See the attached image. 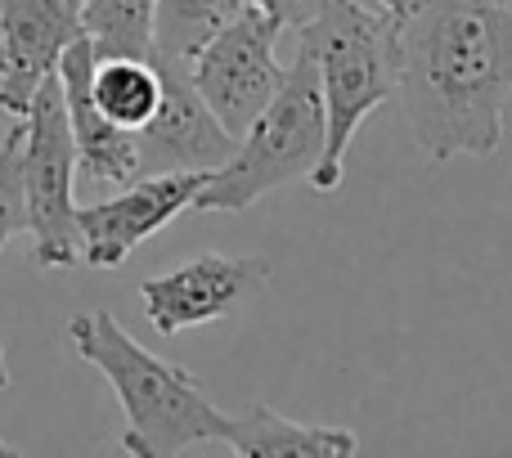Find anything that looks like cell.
I'll list each match as a JSON object with an SVG mask.
<instances>
[{
	"instance_id": "4fadbf2b",
	"label": "cell",
	"mask_w": 512,
	"mask_h": 458,
	"mask_svg": "<svg viewBox=\"0 0 512 458\" xmlns=\"http://www.w3.org/2000/svg\"><path fill=\"white\" fill-rule=\"evenodd\" d=\"M90 95H95L99 113L108 122L126 126V131H140L149 122V113L158 108L162 72L153 59H135V54H95Z\"/></svg>"
},
{
	"instance_id": "2e32d148",
	"label": "cell",
	"mask_w": 512,
	"mask_h": 458,
	"mask_svg": "<svg viewBox=\"0 0 512 458\" xmlns=\"http://www.w3.org/2000/svg\"><path fill=\"white\" fill-rule=\"evenodd\" d=\"M18 149H23V122L14 117V131L0 140V252H5L18 234H27V203H23Z\"/></svg>"
},
{
	"instance_id": "ba28073f",
	"label": "cell",
	"mask_w": 512,
	"mask_h": 458,
	"mask_svg": "<svg viewBox=\"0 0 512 458\" xmlns=\"http://www.w3.org/2000/svg\"><path fill=\"white\" fill-rule=\"evenodd\" d=\"M207 171H162V176H135L122 185V194L104 203L77 207V234H81V265L90 270H117L126 256L167 229L180 212H189L203 189Z\"/></svg>"
},
{
	"instance_id": "3957f363",
	"label": "cell",
	"mask_w": 512,
	"mask_h": 458,
	"mask_svg": "<svg viewBox=\"0 0 512 458\" xmlns=\"http://www.w3.org/2000/svg\"><path fill=\"white\" fill-rule=\"evenodd\" d=\"M396 27L400 18L373 0H324L301 32V50L315 59L324 99V153L310 171V189L333 194L346 176L360 122L396 99Z\"/></svg>"
},
{
	"instance_id": "52a82bcc",
	"label": "cell",
	"mask_w": 512,
	"mask_h": 458,
	"mask_svg": "<svg viewBox=\"0 0 512 458\" xmlns=\"http://www.w3.org/2000/svg\"><path fill=\"white\" fill-rule=\"evenodd\" d=\"M270 283L265 256H221L203 252L167 274H153L140 283L144 315L162 337H176L185 328H203L216 319L239 315L256 292Z\"/></svg>"
},
{
	"instance_id": "8fae6325",
	"label": "cell",
	"mask_w": 512,
	"mask_h": 458,
	"mask_svg": "<svg viewBox=\"0 0 512 458\" xmlns=\"http://www.w3.org/2000/svg\"><path fill=\"white\" fill-rule=\"evenodd\" d=\"M90 72H95V45L90 36H72L54 63V77H59L63 108H68L77 171L95 185H126L135 180V131L99 113L95 95H90Z\"/></svg>"
},
{
	"instance_id": "8992f818",
	"label": "cell",
	"mask_w": 512,
	"mask_h": 458,
	"mask_svg": "<svg viewBox=\"0 0 512 458\" xmlns=\"http://www.w3.org/2000/svg\"><path fill=\"white\" fill-rule=\"evenodd\" d=\"M283 27L261 5H243L203 50L189 59V81L203 95V104L216 113V122L239 140L243 126L261 113L283 86V63L274 54Z\"/></svg>"
},
{
	"instance_id": "6da1fadb",
	"label": "cell",
	"mask_w": 512,
	"mask_h": 458,
	"mask_svg": "<svg viewBox=\"0 0 512 458\" xmlns=\"http://www.w3.org/2000/svg\"><path fill=\"white\" fill-rule=\"evenodd\" d=\"M396 99L432 162L495 158L512 104V0H414L396 27Z\"/></svg>"
},
{
	"instance_id": "e0dca14e",
	"label": "cell",
	"mask_w": 512,
	"mask_h": 458,
	"mask_svg": "<svg viewBox=\"0 0 512 458\" xmlns=\"http://www.w3.org/2000/svg\"><path fill=\"white\" fill-rule=\"evenodd\" d=\"M252 5H261L265 14L283 27V32H297V27H306L310 18L319 14V5H324V0H252Z\"/></svg>"
},
{
	"instance_id": "277c9868",
	"label": "cell",
	"mask_w": 512,
	"mask_h": 458,
	"mask_svg": "<svg viewBox=\"0 0 512 458\" xmlns=\"http://www.w3.org/2000/svg\"><path fill=\"white\" fill-rule=\"evenodd\" d=\"M324 153V99H319L315 59L297 45L274 99L243 126L234 153L203 180L194 212H248L265 194L310 180Z\"/></svg>"
},
{
	"instance_id": "44dd1931",
	"label": "cell",
	"mask_w": 512,
	"mask_h": 458,
	"mask_svg": "<svg viewBox=\"0 0 512 458\" xmlns=\"http://www.w3.org/2000/svg\"><path fill=\"white\" fill-rule=\"evenodd\" d=\"M77 5H81V0H77Z\"/></svg>"
},
{
	"instance_id": "ffe728a7",
	"label": "cell",
	"mask_w": 512,
	"mask_h": 458,
	"mask_svg": "<svg viewBox=\"0 0 512 458\" xmlns=\"http://www.w3.org/2000/svg\"><path fill=\"white\" fill-rule=\"evenodd\" d=\"M0 454H14V450H9V445H5V441H0Z\"/></svg>"
},
{
	"instance_id": "30bf717a",
	"label": "cell",
	"mask_w": 512,
	"mask_h": 458,
	"mask_svg": "<svg viewBox=\"0 0 512 458\" xmlns=\"http://www.w3.org/2000/svg\"><path fill=\"white\" fill-rule=\"evenodd\" d=\"M77 0H0V108L23 117L63 45L81 36Z\"/></svg>"
},
{
	"instance_id": "9a60e30c",
	"label": "cell",
	"mask_w": 512,
	"mask_h": 458,
	"mask_svg": "<svg viewBox=\"0 0 512 458\" xmlns=\"http://www.w3.org/2000/svg\"><path fill=\"white\" fill-rule=\"evenodd\" d=\"M153 14L158 0H81L77 23L95 54H135L153 59Z\"/></svg>"
},
{
	"instance_id": "9c48e42d",
	"label": "cell",
	"mask_w": 512,
	"mask_h": 458,
	"mask_svg": "<svg viewBox=\"0 0 512 458\" xmlns=\"http://www.w3.org/2000/svg\"><path fill=\"white\" fill-rule=\"evenodd\" d=\"M162 72V95L149 122L135 131V176H162V171H207L212 176L234 153V135L216 122L203 95L189 81V68L153 59Z\"/></svg>"
},
{
	"instance_id": "ac0fdd59",
	"label": "cell",
	"mask_w": 512,
	"mask_h": 458,
	"mask_svg": "<svg viewBox=\"0 0 512 458\" xmlns=\"http://www.w3.org/2000/svg\"><path fill=\"white\" fill-rule=\"evenodd\" d=\"M373 5H382V9H387V14H396V18H400L409 5H414V0H373Z\"/></svg>"
},
{
	"instance_id": "d6986e66",
	"label": "cell",
	"mask_w": 512,
	"mask_h": 458,
	"mask_svg": "<svg viewBox=\"0 0 512 458\" xmlns=\"http://www.w3.org/2000/svg\"><path fill=\"white\" fill-rule=\"evenodd\" d=\"M9 387V364H5V351H0V391Z\"/></svg>"
},
{
	"instance_id": "5bb4252c",
	"label": "cell",
	"mask_w": 512,
	"mask_h": 458,
	"mask_svg": "<svg viewBox=\"0 0 512 458\" xmlns=\"http://www.w3.org/2000/svg\"><path fill=\"white\" fill-rule=\"evenodd\" d=\"M243 5H248V0H158V14H153V59L189 68V59H194Z\"/></svg>"
},
{
	"instance_id": "7c38bea8",
	"label": "cell",
	"mask_w": 512,
	"mask_h": 458,
	"mask_svg": "<svg viewBox=\"0 0 512 458\" xmlns=\"http://www.w3.org/2000/svg\"><path fill=\"white\" fill-rule=\"evenodd\" d=\"M225 450L243 458H346L360 450L346 427L292 423L279 409L252 405L248 414H230L225 423Z\"/></svg>"
},
{
	"instance_id": "5b68a950",
	"label": "cell",
	"mask_w": 512,
	"mask_h": 458,
	"mask_svg": "<svg viewBox=\"0 0 512 458\" xmlns=\"http://www.w3.org/2000/svg\"><path fill=\"white\" fill-rule=\"evenodd\" d=\"M23 203H27V234H32V261L41 270H72L81 265V234H77V149L68 131L59 77H45L36 86L32 104L23 108Z\"/></svg>"
},
{
	"instance_id": "7a4b0ae2",
	"label": "cell",
	"mask_w": 512,
	"mask_h": 458,
	"mask_svg": "<svg viewBox=\"0 0 512 458\" xmlns=\"http://www.w3.org/2000/svg\"><path fill=\"white\" fill-rule=\"evenodd\" d=\"M72 351L104 373L126 414L122 454L171 458L198 445H225L230 414L212 405L198 378L140 346L108 310H81L68 319Z\"/></svg>"
}]
</instances>
